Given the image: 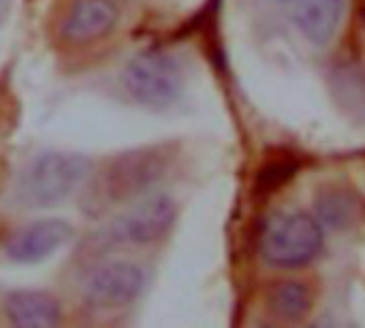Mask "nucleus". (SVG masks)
I'll return each mask as SVG.
<instances>
[{"instance_id":"nucleus-1","label":"nucleus","mask_w":365,"mask_h":328,"mask_svg":"<svg viewBox=\"0 0 365 328\" xmlns=\"http://www.w3.org/2000/svg\"><path fill=\"white\" fill-rule=\"evenodd\" d=\"M323 226L304 211H278L261 228L259 254L276 269H302L323 250Z\"/></svg>"},{"instance_id":"nucleus-2","label":"nucleus","mask_w":365,"mask_h":328,"mask_svg":"<svg viewBox=\"0 0 365 328\" xmlns=\"http://www.w3.org/2000/svg\"><path fill=\"white\" fill-rule=\"evenodd\" d=\"M92 175L90 158L81 154H41L19 179V201L28 207H51L73 196Z\"/></svg>"},{"instance_id":"nucleus-3","label":"nucleus","mask_w":365,"mask_h":328,"mask_svg":"<svg viewBox=\"0 0 365 328\" xmlns=\"http://www.w3.org/2000/svg\"><path fill=\"white\" fill-rule=\"evenodd\" d=\"M122 79L126 92L150 109L171 107L184 88L178 60L160 49H145L133 55L124 66Z\"/></svg>"},{"instance_id":"nucleus-4","label":"nucleus","mask_w":365,"mask_h":328,"mask_svg":"<svg viewBox=\"0 0 365 328\" xmlns=\"http://www.w3.org/2000/svg\"><path fill=\"white\" fill-rule=\"evenodd\" d=\"M178 207L167 194H150L115 216L103 231L109 245L143 248L160 241L175 224Z\"/></svg>"},{"instance_id":"nucleus-5","label":"nucleus","mask_w":365,"mask_h":328,"mask_svg":"<svg viewBox=\"0 0 365 328\" xmlns=\"http://www.w3.org/2000/svg\"><path fill=\"white\" fill-rule=\"evenodd\" d=\"M148 273L133 260H111L90 273L83 284V301L94 310L126 307L141 297Z\"/></svg>"},{"instance_id":"nucleus-6","label":"nucleus","mask_w":365,"mask_h":328,"mask_svg":"<svg viewBox=\"0 0 365 328\" xmlns=\"http://www.w3.org/2000/svg\"><path fill=\"white\" fill-rule=\"evenodd\" d=\"M167 154L160 149H141L120 156L105 175V194L111 199L135 196L154 186L167 171Z\"/></svg>"},{"instance_id":"nucleus-7","label":"nucleus","mask_w":365,"mask_h":328,"mask_svg":"<svg viewBox=\"0 0 365 328\" xmlns=\"http://www.w3.org/2000/svg\"><path fill=\"white\" fill-rule=\"evenodd\" d=\"M71 239L73 226L66 220H38L11 237L6 243V256L17 265H36L53 256Z\"/></svg>"},{"instance_id":"nucleus-8","label":"nucleus","mask_w":365,"mask_h":328,"mask_svg":"<svg viewBox=\"0 0 365 328\" xmlns=\"http://www.w3.org/2000/svg\"><path fill=\"white\" fill-rule=\"evenodd\" d=\"M120 21L113 0H75L62 21V36L73 45H83L107 36Z\"/></svg>"},{"instance_id":"nucleus-9","label":"nucleus","mask_w":365,"mask_h":328,"mask_svg":"<svg viewBox=\"0 0 365 328\" xmlns=\"http://www.w3.org/2000/svg\"><path fill=\"white\" fill-rule=\"evenodd\" d=\"M344 0H293L291 19L317 47H327L342 21Z\"/></svg>"},{"instance_id":"nucleus-10","label":"nucleus","mask_w":365,"mask_h":328,"mask_svg":"<svg viewBox=\"0 0 365 328\" xmlns=\"http://www.w3.org/2000/svg\"><path fill=\"white\" fill-rule=\"evenodd\" d=\"M6 320L21 328L58 327L62 320V307L56 297L38 290H17L4 301Z\"/></svg>"},{"instance_id":"nucleus-11","label":"nucleus","mask_w":365,"mask_h":328,"mask_svg":"<svg viewBox=\"0 0 365 328\" xmlns=\"http://www.w3.org/2000/svg\"><path fill=\"white\" fill-rule=\"evenodd\" d=\"M269 312L284 322H302L312 310V290L304 282H278L267 295Z\"/></svg>"},{"instance_id":"nucleus-12","label":"nucleus","mask_w":365,"mask_h":328,"mask_svg":"<svg viewBox=\"0 0 365 328\" xmlns=\"http://www.w3.org/2000/svg\"><path fill=\"white\" fill-rule=\"evenodd\" d=\"M314 209L321 224L329 226L331 231H346L357 220L359 203L353 196V192L331 188V190H323L317 196Z\"/></svg>"},{"instance_id":"nucleus-13","label":"nucleus","mask_w":365,"mask_h":328,"mask_svg":"<svg viewBox=\"0 0 365 328\" xmlns=\"http://www.w3.org/2000/svg\"><path fill=\"white\" fill-rule=\"evenodd\" d=\"M6 2H9V0H0V15H2V11L6 9Z\"/></svg>"}]
</instances>
